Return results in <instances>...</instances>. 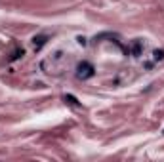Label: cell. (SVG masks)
Here are the masks:
<instances>
[{
    "instance_id": "2",
    "label": "cell",
    "mask_w": 164,
    "mask_h": 162,
    "mask_svg": "<svg viewBox=\"0 0 164 162\" xmlns=\"http://www.w3.org/2000/svg\"><path fill=\"white\" fill-rule=\"evenodd\" d=\"M44 44H46V36H34V48L37 50H40Z\"/></svg>"
},
{
    "instance_id": "5",
    "label": "cell",
    "mask_w": 164,
    "mask_h": 162,
    "mask_svg": "<svg viewBox=\"0 0 164 162\" xmlns=\"http://www.w3.org/2000/svg\"><path fill=\"white\" fill-rule=\"evenodd\" d=\"M23 54H25V51H23V50H15V51H14V56L10 57V59H12V61H15V59H19V57H21Z\"/></svg>"
},
{
    "instance_id": "3",
    "label": "cell",
    "mask_w": 164,
    "mask_h": 162,
    "mask_svg": "<svg viewBox=\"0 0 164 162\" xmlns=\"http://www.w3.org/2000/svg\"><path fill=\"white\" fill-rule=\"evenodd\" d=\"M132 54H134V57H137L139 54H141V42H139V40L134 42V50H132Z\"/></svg>"
},
{
    "instance_id": "1",
    "label": "cell",
    "mask_w": 164,
    "mask_h": 162,
    "mask_svg": "<svg viewBox=\"0 0 164 162\" xmlns=\"http://www.w3.org/2000/svg\"><path fill=\"white\" fill-rule=\"evenodd\" d=\"M96 74V69H94V65L90 63V61H80V63L76 65V76L80 80H88L92 78Z\"/></svg>"
},
{
    "instance_id": "4",
    "label": "cell",
    "mask_w": 164,
    "mask_h": 162,
    "mask_svg": "<svg viewBox=\"0 0 164 162\" xmlns=\"http://www.w3.org/2000/svg\"><path fill=\"white\" fill-rule=\"evenodd\" d=\"M65 101H69V103H71V105H80V103H78V99H76V97H74V95H65Z\"/></svg>"
},
{
    "instance_id": "6",
    "label": "cell",
    "mask_w": 164,
    "mask_h": 162,
    "mask_svg": "<svg viewBox=\"0 0 164 162\" xmlns=\"http://www.w3.org/2000/svg\"><path fill=\"white\" fill-rule=\"evenodd\" d=\"M153 56H155V59L156 61H160V59H164V50H156L155 54H153Z\"/></svg>"
}]
</instances>
